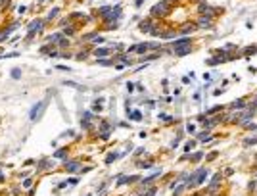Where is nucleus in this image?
<instances>
[{
    "label": "nucleus",
    "mask_w": 257,
    "mask_h": 196,
    "mask_svg": "<svg viewBox=\"0 0 257 196\" xmlns=\"http://www.w3.org/2000/svg\"><path fill=\"white\" fill-rule=\"evenodd\" d=\"M157 177H161V169H159V171H155V173H154V175H150L148 179H144V181H142V185H150L152 181H155V179H157Z\"/></svg>",
    "instance_id": "obj_9"
},
{
    "label": "nucleus",
    "mask_w": 257,
    "mask_h": 196,
    "mask_svg": "<svg viewBox=\"0 0 257 196\" xmlns=\"http://www.w3.org/2000/svg\"><path fill=\"white\" fill-rule=\"evenodd\" d=\"M200 12H202V14H207L209 18H211V15H213V8L207 6V4H202V6H200Z\"/></svg>",
    "instance_id": "obj_11"
},
{
    "label": "nucleus",
    "mask_w": 257,
    "mask_h": 196,
    "mask_svg": "<svg viewBox=\"0 0 257 196\" xmlns=\"http://www.w3.org/2000/svg\"><path fill=\"white\" fill-rule=\"evenodd\" d=\"M127 117H129V119H134V121H140V119H142V114H140L138 110H134V112L127 114Z\"/></svg>",
    "instance_id": "obj_10"
},
{
    "label": "nucleus",
    "mask_w": 257,
    "mask_h": 196,
    "mask_svg": "<svg viewBox=\"0 0 257 196\" xmlns=\"http://www.w3.org/2000/svg\"><path fill=\"white\" fill-rule=\"evenodd\" d=\"M108 54H109L108 48H96V50H94V56H96V58H104V56H108Z\"/></svg>",
    "instance_id": "obj_12"
},
{
    "label": "nucleus",
    "mask_w": 257,
    "mask_h": 196,
    "mask_svg": "<svg viewBox=\"0 0 257 196\" xmlns=\"http://www.w3.org/2000/svg\"><path fill=\"white\" fill-rule=\"evenodd\" d=\"M196 27H194V25H184V27H182V31H184V33H188V31H194Z\"/></svg>",
    "instance_id": "obj_18"
},
{
    "label": "nucleus",
    "mask_w": 257,
    "mask_h": 196,
    "mask_svg": "<svg viewBox=\"0 0 257 196\" xmlns=\"http://www.w3.org/2000/svg\"><path fill=\"white\" fill-rule=\"evenodd\" d=\"M2 181H4V175H2V171H0V183H2Z\"/></svg>",
    "instance_id": "obj_23"
},
{
    "label": "nucleus",
    "mask_w": 257,
    "mask_h": 196,
    "mask_svg": "<svg viewBox=\"0 0 257 196\" xmlns=\"http://www.w3.org/2000/svg\"><path fill=\"white\" fill-rule=\"evenodd\" d=\"M73 33H75V29H73V27H69V29H65V35H73Z\"/></svg>",
    "instance_id": "obj_21"
},
{
    "label": "nucleus",
    "mask_w": 257,
    "mask_h": 196,
    "mask_svg": "<svg viewBox=\"0 0 257 196\" xmlns=\"http://www.w3.org/2000/svg\"><path fill=\"white\" fill-rule=\"evenodd\" d=\"M173 50H175V54H177V56H186V54H190V44L177 46V48H173Z\"/></svg>",
    "instance_id": "obj_4"
},
{
    "label": "nucleus",
    "mask_w": 257,
    "mask_h": 196,
    "mask_svg": "<svg viewBox=\"0 0 257 196\" xmlns=\"http://www.w3.org/2000/svg\"><path fill=\"white\" fill-rule=\"evenodd\" d=\"M54 15H58V10H52V12L48 14V18H54Z\"/></svg>",
    "instance_id": "obj_22"
},
{
    "label": "nucleus",
    "mask_w": 257,
    "mask_h": 196,
    "mask_svg": "<svg viewBox=\"0 0 257 196\" xmlns=\"http://www.w3.org/2000/svg\"><path fill=\"white\" fill-rule=\"evenodd\" d=\"M48 106V100H40L39 104H35L33 108H31V114H29V117H31V121H39L40 119V115H42V112H44V108Z\"/></svg>",
    "instance_id": "obj_1"
},
{
    "label": "nucleus",
    "mask_w": 257,
    "mask_h": 196,
    "mask_svg": "<svg viewBox=\"0 0 257 196\" xmlns=\"http://www.w3.org/2000/svg\"><path fill=\"white\" fill-rule=\"evenodd\" d=\"M54 156H56V158H64V156H65V150H58Z\"/></svg>",
    "instance_id": "obj_19"
},
{
    "label": "nucleus",
    "mask_w": 257,
    "mask_h": 196,
    "mask_svg": "<svg viewBox=\"0 0 257 196\" xmlns=\"http://www.w3.org/2000/svg\"><path fill=\"white\" fill-rule=\"evenodd\" d=\"M198 27H211V18H209V15H205V18H202L198 19Z\"/></svg>",
    "instance_id": "obj_6"
},
{
    "label": "nucleus",
    "mask_w": 257,
    "mask_h": 196,
    "mask_svg": "<svg viewBox=\"0 0 257 196\" xmlns=\"http://www.w3.org/2000/svg\"><path fill=\"white\" fill-rule=\"evenodd\" d=\"M125 67H127V63L123 62V63H117V66H115V69H117V71H123Z\"/></svg>",
    "instance_id": "obj_17"
},
{
    "label": "nucleus",
    "mask_w": 257,
    "mask_h": 196,
    "mask_svg": "<svg viewBox=\"0 0 257 196\" xmlns=\"http://www.w3.org/2000/svg\"><path fill=\"white\" fill-rule=\"evenodd\" d=\"M167 0H163V2H159V4H155L154 8H152V14L154 15H165L167 12H169V6H167Z\"/></svg>",
    "instance_id": "obj_2"
},
{
    "label": "nucleus",
    "mask_w": 257,
    "mask_h": 196,
    "mask_svg": "<svg viewBox=\"0 0 257 196\" xmlns=\"http://www.w3.org/2000/svg\"><path fill=\"white\" fill-rule=\"evenodd\" d=\"M35 31H42V21H33V23H29V37H33Z\"/></svg>",
    "instance_id": "obj_5"
},
{
    "label": "nucleus",
    "mask_w": 257,
    "mask_h": 196,
    "mask_svg": "<svg viewBox=\"0 0 257 196\" xmlns=\"http://www.w3.org/2000/svg\"><path fill=\"white\" fill-rule=\"evenodd\" d=\"M12 77L14 79H19V77H21V71H19V69H12Z\"/></svg>",
    "instance_id": "obj_16"
},
{
    "label": "nucleus",
    "mask_w": 257,
    "mask_h": 196,
    "mask_svg": "<svg viewBox=\"0 0 257 196\" xmlns=\"http://www.w3.org/2000/svg\"><path fill=\"white\" fill-rule=\"evenodd\" d=\"M182 44H190V39H188V37H182V39L175 40V42H173V48H177V46H182Z\"/></svg>",
    "instance_id": "obj_8"
},
{
    "label": "nucleus",
    "mask_w": 257,
    "mask_h": 196,
    "mask_svg": "<svg viewBox=\"0 0 257 196\" xmlns=\"http://www.w3.org/2000/svg\"><path fill=\"white\" fill-rule=\"evenodd\" d=\"M186 131H188V133H194V131H196V127H194V125H190V123H188V127H186Z\"/></svg>",
    "instance_id": "obj_20"
},
{
    "label": "nucleus",
    "mask_w": 257,
    "mask_h": 196,
    "mask_svg": "<svg viewBox=\"0 0 257 196\" xmlns=\"http://www.w3.org/2000/svg\"><path fill=\"white\" fill-rule=\"evenodd\" d=\"M148 48H150V44H148V42H142V44L130 46V48H129V52H136V54H142V52H146Z\"/></svg>",
    "instance_id": "obj_3"
},
{
    "label": "nucleus",
    "mask_w": 257,
    "mask_h": 196,
    "mask_svg": "<svg viewBox=\"0 0 257 196\" xmlns=\"http://www.w3.org/2000/svg\"><path fill=\"white\" fill-rule=\"evenodd\" d=\"M194 146H196V142H194V140H190V142H188V144L184 146V150H186V152H190V150H192Z\"/></svg>",
    "instance_id": "obj_15"
},
{
    "label": "nucleus",
    "mask_w": 257,
    "mask_h": 196,
    "mask_svg": "<svg viewBox=\"0 0 257 196\" xmlns=\"http://www.w3.org/2000/svg\"><path fill=\"white\" fill-rule=\"evenodd\" d=\"M119 156H123V154H119V152H113V154H109V156H108V160H106V162H108V163H111V162L117 160Z\"/></svg>",
    "instance_id": "obj_13"
},
{
    "label": "nucleus",
    "mask_w": 257,
    "mask_h": 196,
    "mask_svg": "<svg viewBox=\"0 0 257 196\" xmlns=\"http://www.w3.org/2000/svg\"><path fill=\"white\" fill-rule=\"evenodd\" d=\"M140 29H142V31H152V21H144V23H140Z\"/></svg>",
    "instance_id": "obj_14"
},
{
    "label": "nucleus",
    "mask_w": 257,
    "mask_h": 196,
    "mask_svg": "<svg viewBox=\"0 0 257 196\" xmlns=\"http://www.w3.org/2000/svg\"><path fill=\"white\" fill-rule=\"evenodd\" d=\"M65 169L67 171H79V169H81V163L79 162H65Z\"/></svg>",
    "instance_id": "obj_7"
}]
</instances>
